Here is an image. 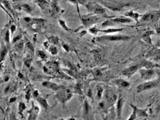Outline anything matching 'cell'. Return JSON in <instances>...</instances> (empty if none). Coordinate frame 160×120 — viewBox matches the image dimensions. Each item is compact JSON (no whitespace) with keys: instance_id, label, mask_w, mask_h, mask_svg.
<instances>
[{"instance_id":"1","label":"cell","mask_w":160,"mask_h":120,"mask_svg":"<svg viewBox=\"0 0 160 120\" xmlns=\"http://www.w3.org/2000/svg\"><path fill=\"white\" fill-rule=\"evenodd\" d=\"M43 71L50 76L54 78H59L63 79H71L69 75H67L60 70L59 63L56 61H48L47 62L43 67Z\"/></svg>"},{"instance_id":"2","label":"cell","mask_w":160,"mask_h":120,"mask_svg":"<svg viewBox=\"0 0 160 120\" xmlns=\"http://www.w3.org/2000/svg\"><path fill=\"white\" fill-rule=\"evenodd\" d=\"M85 6L87 10L90 13L98 15L103 17V18H107L108 19H109L115 17V16H109L106 9H105L103 6H102L99 3H98L96 2L87 3Z\"/></svg>"},{"instance_id":"3","label":"cell","mask_w":160,"mask_h":120,"mask_svg":"<svg viewBox=\"0 0 160 120\" xmlns=\"http://www.w3.org/2000/svg\"><path fill=\"white\" fill-rule=\"evenodd\" d=\"M160 87V80L159 79H153L151 80L146 81L143 83L139 84L136 88V92L142 93L146 91L152 90V89H157Z\"/></svg>"},{"instance_id":"4","label":"cell","mask_w":160,"mask_h":120,"mask_svg":"<svg viewBox=\"0 0 160 120\" xmlns=\"http://www.w3.org/2000/svg\"><path fill=\"white\" fill-rule=\"evenodd\" d=\"M80 19L83 23V26L85 27H89L90 28V27L94 26V24L99 22L103 18L98 15L90 13L87 14V15H81Z\"/></svg>"},{"instance_id":"5","label":"cell","mask_w":160,"mask_h":120,"mask_svg":"<svg viewBox=\"0 0 160 120\" xmlns=\"http://www.w3.org/2000/svg\"><path fill=\"white\" fill-rule=\"evenodd\" d=\"M131 39L130 36L123 34H115V35H104L96 38L97 41H127Z\"/></svg>"},{"instance_id":"6","label":"cell","mask_w":160,"mask_h":120,"mask_svg":"<svg viewBox=\"0 0 160 120\" xmlns=\"http://www.w3.org/2000/svg\"><path fill=\"white\" fill-rule=\"evenodd\" d=\"M73 94L70 89H66L65 87L58 91L56 94V98L58 101L61 102L62 104H65L72 98Z\"/></svg>"},{"instance_id":"7","label":"cell","mask_w":160,"mask_h":120,"mask_svg":"<svg viewBox=\"0 0 160 120\" xmlns=\"http://www.w3.org/2000/svg\"><path fill=\"white\" fill-rule=\"evenodd\" d=\"M102 4L113 11H120L124 7V4L118 2L116 0H99Z\"/></svg>"},{"instance_id":"8","label":"cell","mask_w":160,"mask_h":120,"mask_svg":"<svg viewBox=\"0 0 160 120\" xmlns=\"http://www.w3.org/2000/svg\"><path fill=\"white\" fill-rule=\"evenodd\" d=\"M138 72L140 74V76L142 80L146 81L153 80V78L156 76V72L153 69L142 67Z\"/></svg>"},{"instance_id":"9","label":"cell","mask_w":160,"mask_h":120,"mask_svg":"<svg viewBox=\"0 0 160 120\" xmlns=\"http://www.w3.org/2000/svg\"><path fill=\"white\" fill-rule=\"evenodd\" d=\"M141 69V65L139 64H135V65H132L126 68L121 72V74L123 75V76L127 77L128 78H130L132 75H133L136 72L139 71V70Z\"/></svg>"},{"instance_id":"10","label":"cell","mask_w":160,"mask_h":120,"mask_svg":"<svg viewBox=\"0 0 160 120\" xmlns=\"http://www.w3.org/2000/svg\"><path fill=\"white\" fill-rule=\"evenodd\" d=\"M92 108H91L89 102L86 99L83 103V118L84 120H91L92 119Z\"/></svg>"},{"instance_id":"11","label":"cell","mask_w":160,"mask_h":120,"mask_svg":"<svg viewBox=\"0 0 160 120\" xmlns=\"http://www.w3.org/2000/svg\"><path fill=\"white\" fill-rule=\"evenodd\" d=\"M160 16V12H148L144 14L141 17L140 22H152L153 21L158 19Z\"/></svg>"},{"instance_id":"12","label":"cell","mask_w":160,"mask_h":120,"mask_svg":"<svg viewBox=\"0 0 160 120\" xmlns=\"http://www.w3.org/2000/svg\"><path fill=\"white\" fill-rule=\"evenodd\" d=\"M118 97L115 94V93L112 89H107L105 94V99H106L107 104L114 105L116 103Z\"/></svg>"},{"instance_id":"13","label":"cell","mask_w":160,"mask_h":120,"mask_svg":"<svg viewBox=\"0 0 160 120\" xmlns=\"http://www.w3.org/2000/svg\"><path fill=\"white\" fill-rule=\"evenodd\" d=\"M112 83L115 84L116 87L120 89V90H126V89H128L131 87V84L127 80H125L124 79L122 78H116L114 79L111 81Z\"/></svg>"},{"instance_id":"14","label":"cell","mask_w":160,"mask_h":120,"mask_svg":"<svg viewBox=\"0 0 160 120\" xmlns=\"http://www.w3.org/2000/svg\"><path fill=\"white\" fill-rule=\"evenodd\" d=\"M124 104V99L122 97V95L120 94L118 96V100L116 102V115L118 120H122V109H123V106Z\"/></svg>"},{"instance_id":"15","label":"cell","mask_w":160,"mask_h":120,"mask_svg":"<svg viewBox=\"0 0 160 120\" xmlns=\"http://www.w3.org/2000/svg\"><path fill=\"white\" fill-rule=\"evenodd\" d=\"M42 86L46 89H50V90H52L54 91H58L61 90V89L65 88V87L63 85H61V84L54 83V82H49V81L43 82L42 83Z\"/></svg>"},{"instance_id":"16","label":"cell","mask_w":160,"mask_h":120,"mask_svg":"<svg viewBox=\"0 0 160 120\" xmlns=\"http://www.w3.org/2000/svg\"><path fill=\"white\" fill-rule=\"evenodd\" d=\"M39 108L38 106H36L34 102H32V107L30 108V111L28 112L29 114V117L28 120H36L37 116L39 113Z\"/></svg>"},{"instance_id":"17","label":"cell","mask_w":160,"mask_h":120,"mask_svg":"<svg viewBox=\"0 0 160 120\" xmlns=\"http://www.w3.org/2000/svg\"><path fill=\"white\" fill-rule=\"evenodd\" d=\"M110 21L114 23H122V24H126V23H130L133 22V19L129 18L127 17H115L114 18L109 19Z\"/></svg>"},{"instance_id":"18","label":"cell","mask_w":160,"mask_h":120,"mask_svg":"<svg viewBox=\"0 0 160 120\" xmlns=\"http://www.w3.org/2000/svg\"><path fill=\"white\" fill-rule=\"evenodd\" d=\"M148 58H151L154 60H160V49H153L146 55Z\"/></svg>"},{"instance_id":"19","label":"cell","mask_w":160,"mask_h":120,"mask_svg":"<svg viewBox=\"0 0 160 120\" xmlns=\"http://www.w3.org/2000/svg\"><path fill=\"white\" fill-rule=\"evenodd\" d=\"M36 100L41 105V107L43 108L45 110H47V108H48V107H49L48 103H47L46 99L44 98H43L41 95L39 96L38 98H36Z\"/></svg>"},{"instance_id":"20","label":"cell","mask_w":160,"mask_h":120,"mask_svg":"<svg viewBox=\"0 0 160 120\" xmlns=\"http://www.w3.org/2000/svg\"><path fill=\"white\" fill-rule=\"evenodd\" d=\"M124 30V28H117V27H109L108 29H105V30H99V32H103L105 34H111V33H118V32H120L122 30Z\"/></svg>"},{"instance_id":"21","label":"cell","mask_w":160,"mask_h":120,"mask_svg":"<svg viewBox=\"0 0 160 120\" xmlns=\"http://www.w3.org/2000/svg\"><path fill=\"white\" fill-rule=\"evenodd\" d=\"M8 47L7 46H4V45H2L1 47V63L4 60L6 55L8 53Z\"/></svg>"},{"instance_id":"22","label":"cell","mask_w":160,"mask_h":120,"mask_svg":"<svg viewBox=\"0 0 160 120\" xmlns=\"http://www.w3.org/2000/svg\"><path fill=\"white\" fill-rule=\"evenodd\" d=\"M11 31H10V28H8L6 31H4V41L6 44V46H7L8 47H10V41H11Z\"/></svg>"},{"instance_id":"23","label":"cell","mask_w":160,"mask_h":120,"mask_svg":"<svg viewBox=\"0 0 160 120\" xmlns=\"http://www.w3.org/2000/svg\"><path fill=\"white\" fill-rule=\"evenodd\" d=\"M125 16H127V17H129V18L132 19L133 20L136 21V22H138L139 18V14L137 12H135L133 11H128L127 12H126Z\"/></svg>"},{"instance_id":"24","label":"cell","mask_w":160,"mask_h":120,"mask_svg":"<svg viewBox=\"0 0 160 120\" xmlns=\"http://www.w3.org/2000/svg\"><path fill=\"white\" fill-rule=\"evenodd\" d=\"M153 33V31H148V32H145L142 35V39L144 40L146 43L151 44L152 41H151V35Z\"/></svg>"},{"instance_id":"25","label":"cell","mask_w":160,"mask_h":120,"mask_svg":"<svg viewBox=\"0 0 160 120\" xmlns=\"http://www.w3.org/2000/svg\"><path fill=\"white\" fill-rule=\"evenodd\" d=\"M131 106V107L133 108V111L132 113L131 114L130 117H129L128 119L127 120H135L136 118H137L138 116V112H137V107L135 106H133L132 104H130Z\"/></svg>"},{"instance_id":"26","label":"cell","mask_w":160,"mask_h":120,"mask_svg":"<svg viewBox=\"0 0 160 120\" xmlns=\"http://www.w3.org/2000/svg\"><path fill=\"white\" fill-rule=\"evenodd\" d=\"M15 48L16 51H19V52H22L23 51V48H24V43H23V41L19 40L17 42L15 43Z\"/></svg>"},{"instance_id":"27","label":"cell","mask_w":160,"mask_h":120,"mask_svg":"<svg viewBox=\"0 0 160 120\" xmlns=\"http://www.w3.org/2000/svg\"><path fill=\"white\" fill-rule=\"evenodd\" d=\"M26 109V105L25 104V103L20 102L18 105V113L19 115H21V116H22V118H23V111H24Z\"/></svg>"},{"instance_id":"28","label":"cell","mask_w":160,"mask_h":120,"mask_svg":"<svg viewBox=\"0 0 160 120\" xmlns=\"http://www.w3.org/2000/svg\"><path fill=\"white\" fill-rule=\"evenodd\" d=\"M36 55L40 59H41L42 60H46L47 59V54L45 53V51H43L42 50H38L36 51Z\"/></svg>"},{"instance_id":"29","label":"cell","mask_w":160,"mask_h":120,"mask_svg":"<svg viewBox=\"0 0 160 120\" xmlns=\"http://www.w3.org/2000/svg\"><path fill=\"white\" fill-rule=\"evenodd\" d=\"M48 41L50 43L54 45V46H58L59 44V39L55 36H50L48 38Z\"/></svg>"},{"instance_id":"30","label":"cell","mask_w":160,"mask_h":120,"mask_svg":"<svg viewBox=\"0 0 160 120\" xmlns=\"http://www.w3.org/2000/svg\"><path fill=\"white\" fill-rule=\"evenodd\" d=\"M47 50L50 51V53L52 55H56L59 52L56 47L54 45H50V46L47 48Z\"/></svg>"},{"instance_id":"31","label":"cell","mask_w":160,"mask_h":120,"mask_svg":"<svg viewBox=\"0 0 160 120\" xmlns=\"http://www.w3.org/2000/svg\"><path fill=\"white\" fill-rule=\"evenodd\" d=\"M18 6H19V8L23 10V11H26L28 12H31V8H30V6L28 4H25V3H23V4L18 5Z\"/></svg>"},{"instance_id":"32","label":"cell","mask_w":160,"mask_h":120,"mask_svg":"<svg viewBox=\"0 0 160 120\" xmlns=\"http://www.w3.org/2000/svg\"><path fill=\"white\" fill-rule=\"evenodd\" d=\"M75 93L77 94L81 95L83 94V91H82V85L80 83H77L75 86V89H74Z\"/></svg>"},{"instance_id":"33","label":"cell","mask_w":160,"mask_h":120,"mask_svg":"<svg viewBox=\"0 0 160 120\" xmlns=\"http://www.w3.org/2000/svg\"><path fill=\"white\" fill-rule=\"evenodd\" d=\"M59 22L60 26H61V27H62L65 30L68 31V32H70V31H71V29H70L69 27H67V26L66 25V23H65V22L64 20H63V19H59Z\"/></svg>"},{"instance_id":"34","label":"cell","mask_w":160,"mask_h":120,"mask_svg":"<svg viewBox=\"0 0 160 120\" xmlns=\"http://www.w3.org/2000/svg\"><path fill=\"white\" fill-rule=\"evenodd\" d=\"M88 31H89L90 33L94 34V35H96V34H98V33L99 32V29H98V27L96 26H92V27H90Z\"/></svg>"},{"instance_id":"35","label":"cell","mask_w":160,"mask_h":120,"mask_svg":"<svg viewBox=\"0 0 160 120\" xmlns=\"http://www.w3.org/2000/svg\"><path fill=\"white\" fill-rule=\"evenodd\" d=\"M26 47L27 50L28 51H30V53H33L34 52V47L32 46V43L30 42V41H28V42L26 43Z\"/></svg>"},{"instance_id":"36","label":"cell","mask_w":160,"mask_h":120,"mask_svg":"<svg viewBox=\"0 0 160 120\" xmlns=\"http://www.w3.org/2000/svg\"><path fill=\"white\" fill-rule=\"evenodd\" d=\"M98 92H97V98L98 99H100L102 98V96H103V89L100 86H98Z\"/></svg>"},{"instance_id":"37","label":"cell","mask_w":160,"mask_h":120,"mask_svg":"<svg viewBox=\"0 0 160 120\" xmlns=\"http://www.w3.org/2000/svg\"><path fill=\"white\" fill-rule=\"evenodd\" d=\"M8 118V120H19V119L17 118L16 114L13 111L9 113Z\"/></svg>"},{"instance_id":"38","label":"cell","mask_w":160,"mask_h":120,"mask_svg":"<svg viewBox=\"0 0 160 120\" xmlns=\"http://www.w3.org/2000/svg\"><path fill=\"white\" fill-rule=\"evenodd\" d=\"M9 28H10V31H11V34H13L15 32V31L17 29V26L15 25H14V24H12V25H11L9 27Z\"/></svg>"},{"instance_id":"39","label":"cell","mask_w":160,"mask_h":120,"mask_svg":"<svg viewBox=\"0 0 160 120\" xmlns=\"http://www.w3.org/2000/svg\"><path fill=\"white\" fill-rule=\"evenodd\" d=\"M32 97H33V98H35V99H36V98H38L39 96L40 95L39 91H37V90H35V91H33V92H32Z\"/></svg>"},{"instance_id":"40","label":"cell","mask_w":160,"mask_h":120,"mask_svg":"<svg viewBox=\"0 0 160 120\" xmlns=\"http://www.w3.org/2000/svg\"><path fill=\"white\" fill-rule=\"evenodd\" d=\"M77 2L78 3V4H81L83 6H85L87 3V0H77Z\"/></svg>"},{"instance_id":"41","label":"cell","mask_w":160,"mask_h":120,"mask_svg":"<svg viewBox=\"0 0 160 120\" xmlns=\"http://www.w3.org/2000/svg\"><path fill=\"white\" fill-rule=\"evenodd\" d=\"M62 46L65 49V50L66 51H70V46H68L67 44L66 43H63L62 44Z\"/></svg>"},{"instance_id":"42","label":"cell","mask_w":160,"mask_h":120,"mask_svg":"<svg viewBox=\"0 0 160 120\" xmlns=\"http://www.w3.org/2000/svg\"><path fill=\"white\" fill-rule=\"evenodd\" d=\"M16 99H17V98H16V97L12 98H11V99H10V103H12V102H13L16 101Z\"/></svg>"},{"instance_id":"43","label":"cell","mask_w":160,"mask_h":120,"mask_svg":"<svg viewBox=\"0 0 160 120\" xmlns=\"http://www.w3.org/2000/svg\"><path fill=\"white\" fill-rule=\"evenodd\" d=\"M12 2H23V1H26V0H12Z\"/></svg>"},{"instance_id":"44","label":"cell","mask_w":160,"mask_h":120,"mask_svg":"<svg viewBox=\"0 0 160 120\" xmlns=\"http://www.w3.org/2000/svg\"><path fill=\"white\" fill-rule=\"evenodd\" d=\"M103 120H109V119H108L107 118H103Z\"/></svg>"},{"instance_id":"45","label":"cell","mask_w":160,"mask_h":120,"mask_svg":"<svg viewBox=\"0 0 160 120\" xmlns=\"http://www.w3.org/2000/svg\"><path fill=\"white\" fill-rule=\"evenodd\" d=\"M6 120H8V118H7V119H6Z\"/></svg>"}]
</instances>
